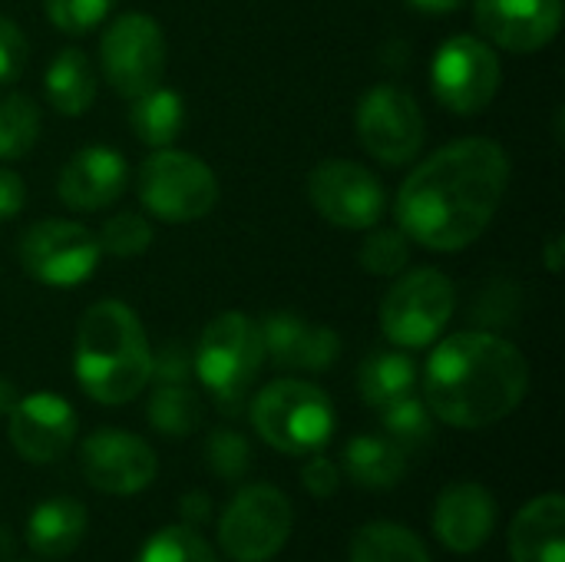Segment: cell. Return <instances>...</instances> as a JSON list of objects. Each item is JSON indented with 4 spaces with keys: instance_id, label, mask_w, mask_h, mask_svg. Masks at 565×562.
<instances>
[{
    "instance_id": "11",
    "label": "cell",
    "mask_w": 565,
    "mask_h": 562,
    "mask_svg": "<svg viewBox=\"0 0 565 562\" xmlns=\"http://www.w3.org/2000/svg\"><path fill=\"white\" fill-rule=\"evenodd\" d=\"M503 83V66L497 50L473 33H457L440 43L430 63V89L437 103L457 116L483 113Z\"/></svg>"
},
{
    "instance_id": "21",
    "label": "cell",
    "mask_w": 565,
    "mask_h": 562,
    "mask_svg": "<svg viewBox=\"0 0 565 562\" xmlns=\"http://www.w3.org/2000/svg\"><path fill=\"white\" fill-rule=\"evenodd\" d=\"M86 523H89V517H86L83 503H76L70 497L43 500L40 507H33V513L26 520V547L36 556L63 560L83 543Z\"/></svg>"
},
{
    "instance_id": "35",
    "label": "cell",
    "mask_w": 565,
    "mask_h": 562,
    "mask_svg": "<svg viewBox=\"0 0 565 562\" xmlns=\"http://www.w3.org/2000/svg\"><path fill=\"white\" fill-rule=\"evenodd\" d=\"M195 374L192 348L185 341H166L159 351H152V371L149 381L156 384H189Z\"/></svg>"
},
{
    "instance_id": "26",
    "label": "cell",
    "mask_w": 565,
    "mask_h": 562,
    "mask_svg": "<svg viewBox=\"0 0 565 562\" xmlns=\"http://www.w3.org/2000/svg\"><path fill=\"white\" fill-rule=\"evenodd\" d=\"M351 562H434L424 540L397 523H367L351 540Z\"/></svg>"
},
{
    "instance_id": "28",
    "label": "cell",
    "mask_w": 565,
    "mask_h": 562,
    "mask_svg": "<svg viewBox=\"0 0 565 562\" xmlns=\"http://www.w3.org/2000/svg\"><path fill=\"white\" fill-rule=\"evenodd\" d=\"M40 139V109L23 93L0 96V162L23 159Z\"/></svg>"
},
{
    "instance_id": "4",
    "label": "cell",
    "mask_w": 565,
    "mask_h": 562,
    "mask_svg": "<svg viewBox=\"0 0 565 562\" xmlns=\"http://www.w3.org/2000/svg\"><path fill=\"white\" fill-rule=\"evenodd\" d=\"M192 361L195 378L212 394L218 411L238 417L248 407V391L265 364V341L258 321L242 311L215 315L202 328Z\"/></svg>"
},
{
    "instance_id": "24",
    "label": "cell",
    "mask_w": 565,
    "mask_h": 562,
    "mask_svg": "<svg viewBox=\"0 0 565 562\" xmlns=\"http://www.w3.org/2000/svg\"><path fill=\"white\" fill-rule=\"evenodd\" d=\"M129 126L136 139L149 149H166L172 146L182 129H185V103L175 89H166L162 83L152 86L149 93L129 99Z\"/></svg>"
},
{
    "instance_id": "34",
    "label": "cell",
    "mask_w": 565,
    "mask_h": 562,
    "mask_svg": "<svg viewBox=\"0 0 565 562\" xmlns=\"http://www.w3.org/2000/svg\"><path fill=\"white\" fill-rule=\"evenodd\" d=\"M46 17L56 30L70 36H83L96 30L116 7V0H46Z\"/></svg>"
},
{
    "instance_id": "27",
    "label": "cell",
    "mask_w": 565,
    "mask_h": 562,
    "mask_svg": "<svg viewBox=\"0 0 565 562\" xmlns=\"http://www.w3.org/2000/svg\"><path fill=\"white\" fill-rule=\"evenodd\" d=\"M149 424L166 437H189L202 424V401L189 384H156L149 397Z\"/></svg>"
},
{
    "instance_id": "17",
    "label": "cell",
    "mask_w": 565,
    "mask_h": 562,
    "mask_svg": "<svg viewBox=\"0 0 565 562\" xmlns=\"http://www.w3.org/2000/svg\"><path fill=\"white\" fill-rule=\"evenodd\" d=\"M129 182V166L122 152L109 146L76 149L56 179V195L70 212H103L109 209Z\"/></svg>"
},
{
    "instance_id": "29",
    "label": "cell",
    "mask_w": 565,
    "mask_h": 562,
    "mask_svg": "<svg viewBox=\"0 0 565 562\" xmlns=\"http://www.w3.org/2000/svg\"><path fill=\"white\" fill-rule=\"evenodd\" d=\"M381 424H384L387 437L404 454L424 450L434 441V414H430V407L417 394H407V397L381 407Z\"/></svg>"
},
{
    "instance_id": "39",
    "label": "cell",
    "mask_w": 565,
    "mask_h": 562,
    "mask_svg": "<svg viewBox=\"0 0 565 562\" xmlns=\"http://www.w3.org/2000/svg\"><path fill=\"white\" fill-rule=\"evenodd\" d=\"M179 513H182L185 523H195V527L205 523V520L212 517V500H209V494H202V490L185 494L182 503H179Z\"/></svg>"
},
{
    "instance_id": "42",
    "label": "cell",
    "mask_w": 565,
    "mask_h": 562,
    "mask_svg": "<svg viewBox=\"0 0 565 562\" xmlns=\"http://www.w3.org/2000/svg\"><path fill=\"white\" fill-rule=\"evenodd\" d=\"M20 397H17V388H13V381H7V378H0V417H7L10 411H13V404H17Z\"/></svg>"
},
{
    "instance_id": "9",
    "label": "cell",
    "mask_w": 565,
    "mask_h": 562,
    "mask_svg": "<svg viewBox=\"0 0 565 562\" xmlns=\"http://www.w3.org/2000/svg\"><path fill=\"white\" fill-rule=\"evenodd\" d=\"M169 46L162 26L149 13H119L109 20L99 40V66L109 89L122 99H136L162 83Z\"/></svg>"
},
{
    "instance_id": "5",
    "label": "cell",
    "mask_w": 565,
    "mask_h": 562,
    "mask_svg": "<svg viewBox=\"0 0 565 562\" xmlns=\"http://www.w3.org/2000/svg\"><path fill=\"white\" fill-rule=\"evenodd\" d=\"M248 417H252L255 434L268 447L288 457L318 454L334 434L331 397L318 384L298 381V378H281V381L265 384L255 394Z\"/></svg>"
},
{
    "instance_id": "16",
    "label": "cell",
    "mask_w": 565,
    "mask_h": 562,
    "mask_svg": "<svg viewBox=\"0 0 565 562\" xmlns=\"http://www.w3.org/2000/svg\"><path fill=\"white\" fill-rule=\"evenodd\" d=\"M473 20L487 43L510 53H536L556 40L563 0H473Z\"/></svg>"
},
{
    "instance_id": "13",
    "label": "cell",
    "mask_w": 565,
    "mask_h": 562,
    "mask_svg": "<svg viewBox=\"0 0 565 562\" xmlns=\"http://www.w3.org/2000/svg\"><path fill=\"white\" fill-rule=\"evenodd\" d=\"M308 199L315 212L348 232L374 229L387 209L384 182L354 159H324L308 176Z\"/></svg>"
},
{
    "instance_id": "31",
    "label": "cell",
    "mask_w": 565,
    "mask_h": 562,
    "mask_svg": "<svg viewBox=\"0 0 565 562\" xmlns=\"http://www.w3.org/2000/svg\"><path fill=\"white\" fill-rule=\"evenodd\" d=\"M136 562H218V556L192 527H166L146 540Z\"/></svg>"
},
{
    "instance_id": "19",
    "label": "cell",
    "mask_w": 565,
    "mask_h": 562,
    "mask_svg": "<svg viewBox=\"0 0 565 562\" xmlns=\"http://www.w3.org/2000/svg\"><path fill=\"white\" fill-rule=\"evenodd\" d=\"M493 527L497 500L483 484H450L434 503V533L450 553H477L493 537Z\"/></svg>"
},
{
    "instance_id": "37",
    "label": "cell",
    "mask_w": 565,
    "mask_h": 562,
    "mask_svg": "<svg viewBox=\"0 0 565 562\" xmlns=\"http://www.w3.org/2000/svg\"><path fill=\"white\" fill-rule=\"evenodd\" d=\"M301 484L311 497L324 500V497H334L338 487H341V470L328 460V457H311L301 470Z\"/></svg>"
},
{
    "instance_id": "25",
    "label": "cell",
    "mask_w": 565,
    "mask_h": 562,
    "mask_svg": "<svg viewBox=\"0 0 565 562\" xmlns=\"http://www.w3.org/2000/svg\"><path fill=\"white\" fill-rule=\"evenodd\" d=\"M417 388V364L407 351H374L364 358L358 371V391L367 407L381 411Z\"/></svg>"
},
{
    "instance_id": "7",
    "label": "cell",
    "mask_w": 565,
    "mask_h": 562,
    "mask_svg": "<svg viewBox=\"0 0 565 562\" xmlns=\"http://www.w3.org/2000/svg\"><path fill=\"white\" fill-rule=\"evenodd\" d=\"M457 311V288L440 268L401 272L387 288L377 318L381 331L394 348H427L434 344Z\"/></svg>"
},
{
    "instance_id": "10",
    "label": "cell",
    "mask_w": 565,
    "mask_h": 562,
    "mask_svg": "<svg viewBox=\"0 0 565 562\" xmlns=\"http://www.w3.org/2000/svg\"><path fill=\"white\" fill-rule=\"evenodd\" d=\"M354 129L364 152L391 169L414 162L427 139L420 103L414 99V93L394 83H377L361 96L354 109Z\"/></svg>"
},
{
    "instance_id": "20",
    "label": "cell",
    "mask_w": 565,
    "mask_h": 562,
    "mask_svg": "<svg viewBox=\"0 0 565 562\" xmlns=\"http://www.w3.org/2000/svg\"><path fill=\"white\" fill-rule=\"evenodd\" d=\"M513 562H565V500L543 494L530 500L510 527Z\"/></svg>"
},
{
    "instance_id": "36",
    "label": "cell",
    "mask_w": 565,
    "mask_h": 562,
    "mask_svg": "<svg viewBox=\"0 0 565 562\" xmlns=\"http://www.w3.org/2000/svg\"><path fill=\"white\" fill-rule=\"evenodd\" d=\"M26 60H30V43L23 30L10 17H0V86L20 79L26 70Z\"/></svg>"
},
{
    "instance_id": "30",
    "label": "cell",
    "mask_w": 565,
    "mask_h": 562,
    "mask_svg": "<svg viewBox=\"0 0 565 562\" xmlns=\"http://www.w3.org/2000/svg\"><path fill=\"white\" fill-rule=\"evenodd\" d=\"M358 262L374 278H397L411 265V238L401 229H374L364 238Z\"/></svg>"
},
{
    "instance_id": "40",
    "label": "cell",
    "mask_w": 565,
    "mask_h": 562,
    "mask_svg": "<svg viewBox=\"0 0 565 562\" xmlns=\"http://www.w3.org/2000/svg\"><path fill=\"white\" fill-rule=\"evenodd\" d=\"M414 10H420V13H454V10H460L467 0H407Z\"/></svg>"
},
{
    "instance_id": "23",
    "label": "cell",
    "mask_w": 565,
    "mask_h": 562,
    "mask_svg": "<svg viewBox=\"0 0 565 562\" xmlns=\"http://www.w3.org/2000/svg\"><path fill=\"white\" fill-rule=\"evenodd\" d=\"M43 89L60 116H83L96 99V73L89 56L79 46L60 50L46 66Z\"/></svg>"
},
{
    "instance_id": "32",
    "label": "cell",
    "mask_w": 565,
    "mask_h": 562,
    "mask_svg": "<svg viewBox=\"0 0 565 562\" xmlns=\"http://www.w3.org/2000/svg\"><path fill=\"white\" fill-rule=\"evenodd\" d=\"M99 248L103 255H116V258H136L152 245V225L136 215V212H119L109 215L99 229Z\"/></svg>"
},
{
    "instance_id": "18",
    "label": "cell",
    "mask_w": 565,
    "mask_h": 562,
    "mask_svg": "<svg viewBox=\"0 0 565 562\" xmlns=\"http://www.w3.org/2000/svg\"><path fill=\"white\" fill-rule=\"evenodd\" d=\"M265 358L285 371H328L341 358V338L328 325H315L295 311H275L258 321Z\"/></svg>"
},
{
    "instance_id": "8",
    "label": "cell",
    "mask_w": 565,
    "mask_h": 562,
    "mask_svg": "<svg viewBox=\"0 0 565 562\" xmlns=\"http://www.w3.org/2000/svg\"><path fill=\"white\" fill-rule=\"evenodd\" d=\"M295 527V510L288 497L271 484L242 487L218 520L222 553L235 562L275 560Z\"/></svg>"
},
{
    "instance_id": "1",
    "label": "cell",
    "mask_w": 565,
    "mask_h": 562,
    "mask_svg": "<svg viewBox=\"0 0 565 562\" xmlns=\"http://www.w3.org/2000/svg\"><path fill=\"white\" fill-rule=\"evenodd\" d=\"M510 189V156L497 139L467 136L427 156L401 185L397 229L430 252L470 248Z\"/></svg>"
},
{
    "instance_id": "12",
    "label": "cell",
    "mask_w": 565,
    "mask_h": 562,
    "mask_svg": "<svg viewBox=\"0 0 565 562\" xmlns=\"http://www.w3.org/2000/svg\"><path fill=\"white\" fill-rule=\"evenodd\" d=\"M20 268L50 288H76L96 275L103 258L96 232L73 219H43L20 235Z\"/></svg>"
},
{
    "instance_id": "6",
    "label": "cell",
    "mask_w": 565,
    "mask_h": 562,
    "mask_svg": "<svg viewBox=\"0 0 565 562\" xmlns=\"http://www.w3.org/2000/svg\"><path fill=\"white\" fill-rule=\"evenodd\" d=\"M139 202L149 215L169 225H189L205 219L218 202V179L205 159L182 149H152L142 159L136 179Z\"/></svg>"
},
{
    "instance_id": "41",
    "label": "cell",
    "mask_w": 565,
    "mask_h": 562,
    "mask_svg": "<svg viewBox=\"0 0 565 562\" xmlns=\"http://www.w3.org/2000/svg\"><path fill=\"white\" fill-rule=\"evenodd\" d=\"M563 235H553L550 242H546V268L553 272V275H559L563 272Z\"/></svg>"
},
{
    "instance_id": "38",
    "label": "cell",
    "mask_w": 565,
    "mask_h": 562,
    "mask_svg": "<svg viewBox=\"0 0 565 562\" xmlns=\"http://www.w3.org/2000/svg\"><path fill=\"white\" fill-rule=\"evenodd\" d=\"M26 205V185L20 179V172L0 166V222H10L23 212Z\"/></svg>"
},
{
    "instance_id": "14",
    "label": "cell",
    "mask_w": 565,
    "mask_h": 562,
    "mask_svg": "<svg viewBox=\"0 0 565 562\" xmlns=\"http://www.w3.org/2000/svg\"><path fill=\"white\" fill-rule=\"evenodd\" d=\"M79 470L93 490L109 497H132L156 480L159 460L142 437L103 427L79 444Z\"/></svg>"
},
{
    "instance_id": "22",
    "label": "cell",
    "mask_w": 565,
    "mask_h": 562,
    "mask_svg": "<svg viewBox=\"0 0 565 562\" xmlns=\"http://www.w3.org/2000/svg\"><path fill=\"white\" fill-rule=\"evenodd\" d=\"M348 480H354L364 490H391L407 474V454L391 441L377 434L354 437L341 454Z\"/></svg>"
},
{
    "instance_id": "2",
    "label": "cell",
    "mask_w": 565,
    "mask_h": 562,
    "mask_svg": "<svg viewBox=\"0 0 565 562\" xmlns=\"http://www.w3.org/2000/svg\"><path fill=\"white\" fill-rule=\"evenodd\" d=\"M530 391L523 351L493 331H460L444 338L424 368V404L460 431L507 421Z\"/></svg>"
},
{
    "instance_id": "3",
    "label": "cell",
    "mask_w": 565,
    "mask_h": 562,
    "mask_svg": "<svg viewBox=\"0 0 565 562\" xmlns=\"http://www.w3.org/2000/svg\"><path fill=\"white\" fill-rule=\"evenodd\" d=\"M73 371L83 394L96 404L136 401L152 371V348L139 315L116 298L89 305L76 328Z\"/></svg>"
},
{
    "instance_id": "15",
    "label": "cell",
    "mask_w": 565,
    "mask_h": 562,
    "mask_svg": "<svg viewBox=\"0 0 565 562\" xmlns=\"http://www.w3.org/2000/svg\"><path fill=\"white\" fill-rule=\"evenodd\" d=\"M7 417V437L26 464H56L76 441V411L60 394H26Z\"/></svg>"
},
{
    "instance_id": "33",
    "label": "cell",
    "mask_w": 565,
    "mask_h": 562,
    "mask_svg": "<svg viewBox=\"0 0 565 562\" xmlns=\"http://www.w3.org/2000/svg\"><path fill=\"white\" fill-rule=\"evenodd\" d=\"M205 460L218 480H242L245 470L252 467V447L238 431L222 427V431H212L205 444Z\"/></svg>"
}]
</instances>
